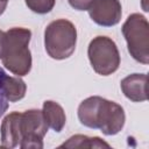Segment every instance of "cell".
<instances>
[{
    "label": "cell",
    "instance_id": "e0dca14e",
    "mask_svg": "<svg viewBox=\"0 0 149 149\" xmlns=\"http://www.w3.org/2000/svg\"><path fill=\"white\" fill-rule=\"evenodd\" d=\"M5 44H6V31L0 30V59L2 58L5 51Z\"/></svg>",
    "mask_w": 149,
    "mask_h": 149
},
{
    "label": "cell",
    "instance_id": "ac0fdd59",
    "mask_svg": "<svg viewBox=\"0 0 149 149\" xmlns=\"http://www.w3.org/2000/svg\"><path fill=\"white\" fill-rule=\"evenodd\" d=\"M7 2H8V1L0 0V15L5 12V9H6V7H7Z\"/></svg>",
    "mask_w": 149,
    "mask_h": 149
},
{
    "label": "cell",
    "instance_id": "9a60e30c",
    "mask_svg": "<svg viewBox=\"0 0 149 149\" xmlns=\"http://www.w3.org/2000/svg\"><path fill=\"white\" fill-rule=\"evenodd\" d=\"M6 76V72L2 70V68H0V118L5 114V112L8 108V100L3 93V80Z\"/></svg>",
    "mask_w": 149,
    "mask_h": 149
},
{
    "label": "cell",
    "instance_id": "8992f818",
    "mask_svg": "<svg viewBox=\"0 0 149 149\" xmlns=\"http://www.w3.org/2000/svg\"><path fill=\"white\" fill-rule=\"evenodd\" d=\"M87 10L92 21L102 27L118 24L122 15L119 0H94Z\"/></svg>",
    "mask_w": 149,
    "mask_h": 149
},
{
    "label": "cell",
    "instance_id": "4fadbf2b",
    "mask_svg": "<svg viewBox=\"0 0 149 149\" xmlns=\"http://www.w3.org/2000/svg\"><path fill=\"white\" fill-rule=\"evenodd\" d=\"M59 148H111V146L98 136L90 137L86 135L77 134L61 144Z\"/></svg>",
    "mask_w": 149,
    "mask_h": 149
},
{
    "label": "cell",
    "instance_id": "7c38bea8",
    "mask_svg": "<svg viewBox=\"0 0 149 149\" xmlns=\"http://www.w3.org/2000/svg\"><path fill=\"white\" fill-rule=\"evenodd\" d=\"M27 91L26 83L19 77L6 76L3 80V93L8 101L15 102L24 98Z\"/></svg>",
    "mask_w": 149,
    "mask_h": 149
},
{
    "label": "cell",
    "instance_id": "ba28073f",
    "mask_svg": "<svg viewBox=\"0 0 149 149\" xmlns=\"http://www.w3.org/2000/svg\"><path fill=\"white\" fill-rule=\"evenodd\" d=\"M105 100V98L99 95L88 97L83 100L78 107V119L80 123L92 129H99V121Z\"/></svg>",
    "mask_w": 149,
    "mask_h": 149
},
{
    "label": "cell",
    "instance_id": "8fae6325",
    "mask_svg": "<svg viewBox=\"0 0 149 149\" xmlns=\"http://www.w3.org/2000/svg\"><path fill=\"white\" fill-rule=\"evenodd\" d=\"M44 120L51 129L59 133L65 126L66 116L63 107L52 100H45L43 102V109H42Z\"/></svg>",
    "mask_w": 149,
    "mask_h": 149
},
{
    "label": "cell",
    "instance_id": "6da1fadb",
    "mask_svg": "<svg viewBox=\"0 0 149 149\" xmlns=\"http://www.w3.org/2000/svg\"><path fill=\"white\" fill-rule=\"evenodd\" d=\"M31 31L27 28L14 27L6 31V44L2 64L17 77L29 73L31 69V52L28 48Z\"/></svg>",
    "mask_w": 149,
    "mask_h": 149
},
{
    "label": "cell",
    "instance_id": "5b68a950",
    "mask_svg": "<svg viewBox=\"0 0 149 149\" xmlns=\"http://www.w3.org/2000/svg\"><path fill=\"white\" fill-rule=\"evenodd\" d=\"M48 125L43 113L40 109H28L22 113L21 130L22 140L20 148L22 149H42L43 137L48 132Z\"/></svg>",
    "mask_w": 149,
    "mask_h": 149
},
{
    "label": "cell",
    "instance_id": "30bf717a",
    "mask_svg": "<svg viewBox=\"0 0 149 149\" xmlns=\"http://www.w3.org/2000/svg\"><path fill=\"white\" fill-rule=\"evenodd\" d=\"M147 79L148 77L146 73H133L127 76L120 83L122 93L134 102L146 101L148 99Z\"/></svg>",
    "mask_w": 149,
    "mask_h": 149
},
{
    "label": "cell",
    "instance_id": "277c9868",
    "mask_svg": "<svg viewBox=\"0 0 149 149\" xmlns=\"http://www.w3.org/2000/svg\"><path fill=\"white\" fill-rule=\"evenodd\" d=\"M92 69L100 76L114 73L120 65V54L115 42L107 36L94 37L87 48Z\"/></svg>",
    "mask_w": 149,
    "mask_h": 149
},
{
    "label": "cell",
    "instance_id": "52a82bcc",
    "mask_svg": "<svg viewBox=\"0 0 149 149\" xmlns=\"http://www.w3.org/2000/svg\"><path fill=\"white\" fill-rule=\"evenodd\" d=\"M125 121L126 115L123 108L119 104L106 99L99 121V129L105 135H115L121 132Z\"/></svg>",
    "mask_w": 149,
    "mask_h": 149
},
{
    "label": "cell",
    "instance_id": "7a4b0ae2",
    "mask_svg": "<svg viewBox=\"0 0 149 149\" xmlns=\"http://www.w3.org/2000/svg\"><path fill=\"white\" fill-rule=\"evenodd\" d=\"M77 44V29L72 22L58 19L50 22L44 30V47L47 54L54 59L69 58Z\"/></svg>",
    "mask_w": 149,
    "mask_h": 149
},
{
    "label": "cell",
    "instance_id": "5bb4252c",
    "mask_svg": "<svg viewBox=\"0 0 149 149\" xmlns=\"http://www.w3.org/2000/svg\"><path fill=\"white\" fill-rule=\"evenodd\" d=\"M24 2L34 13L47 14L54 8L56 0H24Z\"/></svg>",
    "mask_w": 149,
    "mask_h": 149
},
{
    "label": "cell",
    "instance_id": "9c48e42d",
    "mask_svg": "<svg viewBox=\"0 0 149 149\" xmlns=\"http://www.w3.org/2000/svg\"><path fill=\"white\" fill-rule=\"evenodd\" d=\"M21 118L22 113L20 112H12L5 116L0 126L1 147L15 148L20 146V142L22 140Z\"/></svg>",
    "mask_w": 149,
    "mask_h": 149
},
{
    "label": "cell",
    "instance_id": "d6986e66",
    "mask_svg": "<svg viewBox=\"0 0 149 149\" xmlns=\"http://www.w3.org/2000/svg\"><path fill=\"white\" fill-rule=\"evenodd\" d=\"M5 1H8V0H5Z\"/></svg>",
    "mask_w": 149,
    "mask_h": 149
},
{
    "label": "cell",
    "instance_id": "3957f363",
    "mask_svg": "<svg viewBox=\"0 0 149 149\" xmlns=\"http://www.w3.org/2000/svg\"><path fill=\"white\" fill-rule=\"evenodd\" d=\"M121 31L127 42L130 56L142 63H149V23L147 19L139 14H130L123 23Z\"/></svg>",
    "mask_w": 149,
    "mask_h": 149
},
{
    "label": "cell",
    "instance_id": "2e32d148",
    "mask_svg": "<svg viewBox=\"0 0 149 149\" xmlns=\"http://www.w3.org/2000/svg\"><path fill=\"white\" fill-rule=\"evenodd\" d=\"M70 6L77 10H87L94 0H68Z\"/></svg>",
    "mask_w": 149,
    "mask_h": 149
}]
</instances>
